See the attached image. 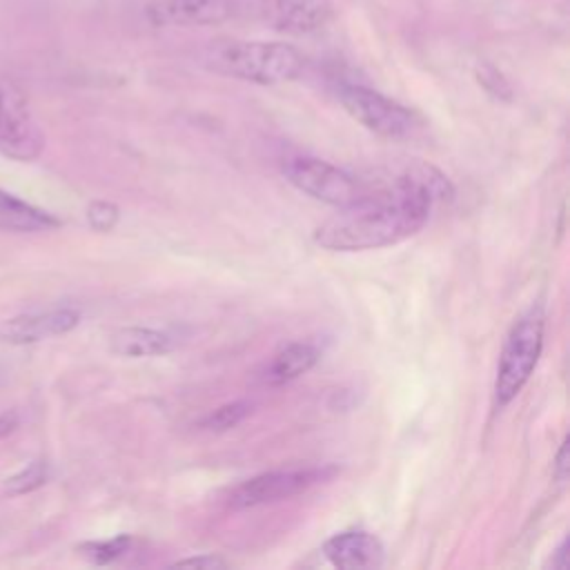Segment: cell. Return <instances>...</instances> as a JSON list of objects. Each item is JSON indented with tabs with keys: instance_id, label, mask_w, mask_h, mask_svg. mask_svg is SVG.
<instances>
[{
	"instance_id": "3957f363",
	"label": "cell",
	"mask_w": 570,
	"mask_h": 570,
	"mask_svg": "<svg viewBox=\"0 0 570 570\" xmlns=\"http://www.w3.org/2000/svg\"><path fill=\"white\" fill-rule=\"evenodd\" d=\"M543 325L546 318L541 307H530L512 325L501 350L494 381V401L499 407H505L534 372L543 350Z\"/></svg>"
},
{
	"instance_id": "7402d4cb",
	"label": "cell",
	"mask_w": 570,
	"mask_h": 570,
	"mask_svg": "<svg viewBox=\"0 0 570 570\" xmlns=\"http://www.w3.org/2000/svg\"><path fill=\"white\" fill-rule=\"evenodd\" d=\"M554 568H568V539L561 541V546L554 550V559H552Z\"/></svg>"
},
{
	"instance_id": "ac0fdd59",
	"label": "cell",
	"mask_w": 570,
	"mask_h": 570,
	"mask_svg": "<svg viewBox=\"0 0 570 570\" xmlns=\"http://www.w3.org/2000/svg\"><path fill=\"white\" fill-rule=\"evenodd\" d=\"M118 207L109 200H94L87 207V220L96 232H109L118 223Z\"/></svg>"
},
{
	"instance_id": "44dd1931",
	"label": "cell",
	"mask_w": 570,
	"mask_h": 570,
	"mask_svg": "<svg viewBox=\"0 0 570 570\" xmlns=\"http://www.w3.org/2000/svg\"><path fill=\"white\" fill-rule=\"evenodd\" d=\"M18 428V414L13 410H7L0 414V439H7Z\"/></svg>"
},
{
	"instance_id": "ffe728a7",
	"label": "cell",
	"mask_w": 570,
	"mask_h": 570,
	"mask_svg": "<svg viewBox=\"0 0 570 570\" xmlns=\"http://www.w3.org/2000/svg\"><path fill=\"white\" fill-rule=\"evenodd\" d=\"M554 474L559 481H566V476H568V441L561 443V448L554 456Z\"/></svg>"
},
{
	"instance_id": "e0dca14e",
	"label": "cell",
	"mask_w": 570,
	"mask_h": 570,
	"mask_svg": "<svg viewBox=\"0 0 570 570\" xmlns=\"http://www.w3.org/2000/svg\"><path fill=\"white\" fill-rule=\"evenodd\" d=\"M247 414H249V403H247V401L225 403V405L216 407V410L205 419V428H207V430H214V432H225V430L238 425Z\"/></svg>"
},
{
	"instance_id": "8992f818",
	"label": "cell",
	"mask_w": 570,
	"mask_h": 570,
	"mask_svg": "<svg viewBox=\"0 0 570 570\" xmlns=\"http://www.w3.org/2000/svg\"><path fill=\"white\" fill-rule=\"evenodd\" d=\"M283 176L303 194L336 207H343L363 194L361 183L352 174L314 156L285 158Z\"/></svg>"
},
{
	"instance_id": "5bb4252c",
	"label": "cell",
	"mask_w": 570,
	"mask_h": 570,
	"mask_svg": "<svg viewBox=\"0 0 570 570\" xmlns=\"http://www.w3.org/2000/svg\"><path fill=\"white\" fill-rule=\"evenodd\" d=\"M318 356H321V352L314 343H307V341L289 343L274 354V358L265 372V381L267 383H287L292 379H298L301 374L309 372L316 365Z\"/></svg>"
},
{
	"instance_id": "2e32d148",
	"label": "cell",
	"mask_w": 570,
	"mask_h": 570,
	"mask_svg": "<svg viewBox=\"0 0 570 570\" xmlns=\"http://www.w3.org/2000/svg\"><path fill=\"white\" fill-rule=\"evenodd\" d=\"M129 537L127 534H118L114 539H107V541H85L78 546V552L89 559L91 563H98V566H105V563H111L116 561L120 554L127 552L129 548Z\"/></svg>"
},
{
	"instance_id": "30bf717a",
	"label": "cell",
	"mask_w": 570,
	"mask_h": 570,
	"mask_svg": "<svg viewBox=\"0 0 570 570\" xmlns=\"http://www.w3.org/2000/svg\"><path fill=\"white\" fill-rule=\"evenodd\" d=\"M80 323V314L69 307L38 312V314H20L7 318L0 325V341L7 345H29L51 336H60L71 332Z\"/></svg>"
},
{
	"instance_id": "52a82bcc",
	"label": "cell",
	"mask_w": 570,
	"mask_h": 570,
	"mask_svg": "<svg viewBox=\"0 0 570 570\" xmlns=\"http://www.w3.org/2000/svg\"><path fill=\"white\" fill-rule=\"evenodd\" d=\"M338 470L334 465L321 468H294V470H276L258 474L245 483H240L232 497V508H256L265 503H276L283 499H292L309 488L330 481Z\"/></svg>"
},
{
	"instance_id": "7a4b0ae2",
	"label": "cell",
	"mask_w": 570,
	"mask_h": 570,
	"mask_svg": "<svg viewBox=\"0 0 570 570\" xmlns=\"http://www.w3.org/2000/svg\"><path fill=\"white\" fill-rule=\"evenodd\" d=\"M203 60L216 73L256 85L289 82L305 65L296 47L265 40H218L207 47Z\"/></svg>"
},
{
	"instance_id": "7c38bea8",
	"label": "cell",
	"mask_w": 570,
	"mask_h": 570,
	"mask_svg": "<svg viewBox=\"0 0 570 570\" xmlns=\"http://www.w3.org/2000/svg\"><path fill=\"white\" fill-rule=\"evenodd\" d=\"M58 225L60 220L53 214L0 189V232L29 234L56 229Z\"/></svg>"
},
{
	"instance_id": "d6986e66",
	"label": "cell",
	"mask_w": 570,
	"mask_h": 570,
	"mask_svg": "<svg viewBox=\"0 0 570 570\" xmlns=\"http://www.w3.org/2000/svg\"><path fill=\"white\" fill-rule=\"evenodd\" d=\"M174 568H203V570H216V568H227V561L220 559L218 554H198V557H189V559H178L171 563Z\"/></svg>"
},
{
	"instance_id": "5b68a950",
	"label": "cell",
	"mask_w": 570,
	"mask_h": 570,
	"mask_svg": "<svg viewBox=\"0 0 570 570\" xmlns=\"http://www.w3.org/2000/svg\"><path fill=\"white\" fill-rule=\"evenodd\" d=\"M338 100L356 122L383 138L403 140L414 136L419 127L414 111L372 87L343 85L338 89Z\"/></svg>"
},
{
	"instance_id": "4fadbf2b",
	"label": "cell",
	"mask_w": 570,
	"mask_h": 570,
	"mask_svg": "<svg viewBox=\"0 0 570 570\" xmlns=\"http://www.w3.org/2000/svg\"><path fill=\"white\" fill-rule=\"evenodd\" d=\"M176 345L174 336L165 330L154 327H122L111 336V350L118 356L140 358V356H160Z\"/></svg>"
},
{
	"instance_id": "9c48e42d",
	"label": "cell",
	"mask_w": 570,
	"mask_h": 570,
	"mask_svg": "<svg viewBox=\"0 0 570 570\" xmlns=\"http://www.w3.org/2000/svg\"><path fill=\"white\" fill-rule=\"evenodd\" d=\"M261 18L274 31L287 36H307L332 20L330 0H261Z\"/></svg>"
},
{
	"instance_id": "8fae6325",
	"label": "cell",
	"mask_w": 570,
	"mask_h": 570,
	"mask_svg": "<svg viewBox=\"0 0 570 570\" xmlns=\"http://www.w3.org/2000/svg\"><path fill=\"white\" fill-rule=\"evenodd\" d=\"M325 559L343 570H363V568H379L385 559L383 543L363 530H350L330 537L323 543Z\"/></svg>"
},
{
	"instance_id": "6da1fadb",
	"label": "cell",
	"mask_w": 570,
	"mask_h": 570,
	"mask_svg": "<svg viewBox=\"0 0 570 570\" xmlns=\"http://www.w3.org/2000/svg\"><path fill=\"white\" fill-rule=\"evenodd\" d=\"M450 180L432 165L416 163L403 169L392 185L365 191L341 207L314 234L330 252H363L401 243L414 236L430 218L432 207L450 200Z\"/></svg>"
},
{
	"instance_id": "9a60e30c",
	"label": "cell",
	"mask_w": 570,
	"mask_h": 570,
	"mask_svg": "<svg viewBox=\"0 0 570 570\" xmlns=\"http://www.w3.org/2000/svg\"><path fill=\"white\" fill-rule=\"evenodd\" d=\"M47 479H49V465L45 461H31L4 481V492L9 497H22L42 488Z\"/></svg>"
},
{
	"instance_id": "ba28073f",
	"label": "cell",
	"mask_w": 570,
	"mask_h": 570,
	"mask_svg": "<svg viewBox=\"0 0 570 570\" xmlns=\"http://www.w3.org/2000/svg\"><path fill=\"white\" fill-rule=\"evenodd\" d=\"M236 13V0H147L145 18L154 27H214Z\"/></svg>"
},
{
	"instance_id": "277c9868",
	"label": "cell",
	"mask_w": 570,
	"mask_h": 570,
	"mask_svg": "<svg viewBox=\"0 0 570 570\" xmlns=\"http://www.w3.org/2000/svg\"><path fill=\"white\" fill-rule=\"evenodd\" d=\"M45 149V134L31 114L22 87L0 73V154L16 163H31Z\"/></svg>"
}]
</instances>
